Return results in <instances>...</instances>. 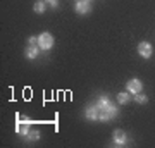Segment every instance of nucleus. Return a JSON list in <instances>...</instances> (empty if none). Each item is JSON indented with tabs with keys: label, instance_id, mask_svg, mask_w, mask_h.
<instances>
[{
	"label": "nucleus",
	"instance_id": "1",
	"mask_svg": "<svg viewBox=\"0 0 155 148\" xmlns=\"http://www.w3.org/2000/svg\"><path fill=\"white\" fill-rule=\"evenodd\" d=\"M97 107H98V121H109L117 115V109L105 95L100 97V100L97 102Z\"/></svg>",
	"mask_w": 155,
	"mask_h": 148
},
{
	"label": "nucleus",
	"instance_id": "2",
	"mask_svg": "<svg viewBox=\"0 0 155 148\" xmlns=\"http://www.w3.org/2000/svg\"><path fill=\"white\" fill-rule=\"evenodd\" d=\"M52 45H54V36L50 33H41L38 36V47L41 50H48V48H52Z\"/></svg>",
	"mask_w": 155,
	"mask_h": 148
},
{
	"label": "nucleus",
	"instance_id": "3",
	"mask_svg": "<svg viewBox=\"0 0 155 148\" xmlns=\"http://www.w3.org/2000/svg\"><path fill=\"white\" fill-rule=\"evenodd\" d=\"M126 88H127V91L129 93H141V90H143V83L140 81V79H129V81L126 83Z\"/></svg>",
	"mask_w": 155,
	"mask_h": 148
},
{
	"label": "nucleus",
	"instance_id": "4",
	"mask_svg": "<svg viewBox=\"0 0 155 148\" xmlns=\"http://www.w3.org/2000/svg\"><path fill=\"white\" fill-rule=\"evenodd\" d=\"M112 138H114V145H116V146H124L127 143V136L122 129H116L114 134H112Z\"/></svg>",
	"mask_w": 155,
	"mask_h": 148
},
{
	"label": "nucleus",
	"instance_id": "5",
	"mask_svg": "<svg viewBox=\"0 0 155 148\" xmlns=\"http://www.w3.org/2000/svg\"><path fill=\"white\" fill-rule=\"evenodd\" d=\"M152 45L148 43V41H141V43L138 45V52H140V55L143 57V59H148L150 55H152Z\"/></svg>",
	"mask_w": 155,
	"mask_h": 148
},
{
	"label": "nucleus",
	"instance_id": "6",
	"mask_svg": "<svg viewBox=\"0 0 155 148\" xmlns=\"http://www.w3.org/2000/svg\"><path fill=\"white\" fill-rule=\"evenodd\" d=\"M29 126H31V122H29L28 119H24V121H17L16 131L19 133V134H22V136H26V134L29 133Z\"/></svg>",
	"mask_w": 155,
	"mask_h": 148
},
{
	"label": "nucleus",
	"instance_id": "7",
	"mask_svg": "<svg viewBox=\"0 0 155 148\" xmlns=\"http://www.w3.org/2000/svg\"><path fill=\"white\" fill-rule=\"evenodd\" d=\"M84 115H86V119H90V121H98V107L97 105L88 107L86 112H84Z\"/></svg>",
	"mask_w": 155,
	"mask_h": 148
},
{
	"label": "nucleus",
	"instance_id": "8",
	"mask_svg": "<svg viewBox=\"0 0 155 148\" xmlns=\"http://www.w3.org/2000/svg\"><path fill=\"white\" fill-rule=\"evenodd\" d=\"M76 12L78 14H88L90 12V4L83 2V0H78L76 2Z\"/></svg>",
	"mask_w": 155,
	"mask_h": 148
},
{
	"label": "nucleus",
	"instance_id": "9",
	"mask_svg": "<svg viewBox=\"0 0 155 148\" xmlns=\"http://www.w3.org/2000/svg\"><path fill=\"white\" fill-rule=\"evenodd\" d=\"M26 57L28 59H36L38 57V48L35 45H29L28 48H26Z\"/></svg>",
	"mask_w": 155,
	"mask_h": 148
},
{
	"label": "nucleus",
	"instance_id": "10",
	"mask_svg": "<svg viewBox=\"0 0 155 148\" xmlns=\"http://www.w3.org/2000/svg\"><path fill=\"white\" fill-rule=\"evenodd\" d=\"M129 100H131V97H129L127 93H119V95H117V102H119V104H122V105L127 104Z\"/></svg>",
	"mask_w": 155,
	"mask_h": 148
},
{
	"label": "nucleus",
	"instance_id": "11",
	"mask_svg": "<svg viewBox=\"0 0 155 148\" xmlns=\"http://www.w3.org/2000/svg\"><path fill=\"white\" fill-rule=\"evenodd\" d=\"M35 12H38V14L45 12V0H40V2L35 4Z\"/></svg>",
	"mask_w": 155,
	"mask_h": 148
},
{
	"label": "nucleus",
	"instance_id": "12",
	"mask_svg": "<svg viewBox=\"0 0 155 148\" xmlns=\"http://www.w3.org/2000/svg\"><path fill=\"white\" fill-rule=\"evenodd\" d=\"M26 136H28V140H33V141H36V140L40 138V131H36V129H35V131H29Z\"/></svg>",
	"mask_w": 155,
	"mask_h": 148
},
{
	"label": "nucleus",
	"instance_id": "13",
	"mask_svg": "<svg viewBox=\"0 0 155 148\" xmlns=\"http://www.w3.org/2000/svg\"><path fill=\"white\" fill-rule=\"evenodd\" d=\"M134 100H136L138 104H147V102H148V98H147L145 95H141V93H136V97H134Z\"/></svg>",
	"mask_w": 155,
	"mask_h": 148
},
{
	"label": "nucleus",
	"instance_id": "14",
	"mask_svg": "<svg viewBox=\"0 0 155 148\" xmlns=\"http://www.w3.org/2000/svg\"><path fill=\"white\" fill-rule=\"evenodd\" d=\"M48 2H50V5L52 7H57V0H48Z\"/></svg>",
	"mask_w": 155,
	"mask_h": 148
},
{
	"label": "nucleus",
	"instance_id": "15",
	"mask_svg": "<svg viewBox=\"0 0 155 148\" xmlns=\"http://www.w3.org/2000/svg\"><path fill=\"white\" fill-rule=\"evenodd\" d=\"M83 2H90V0H83Z\"/></svg>",
	"mask_w": 155,
	"mask_h": 148
}]
</instances>
